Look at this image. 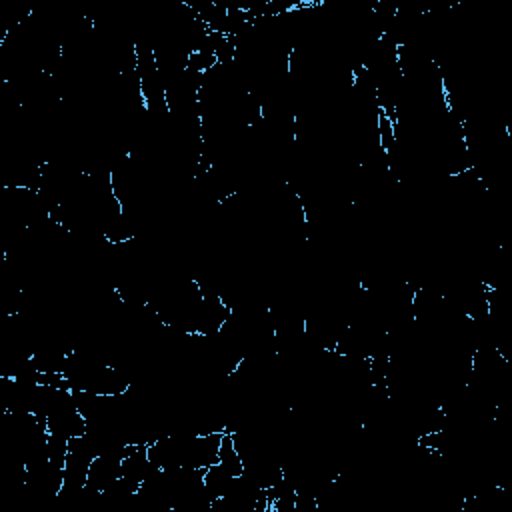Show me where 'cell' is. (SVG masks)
<instances>
[{
  "label": "cell",
  "instance_id": "6da1fadb",
  "mask_svg": "<svg viewBox=\"0 0 512 512\" xmlns=\"http://www.w3.org/2000/svg\"><path fill=\"white\" fill-rule=\"evenodd\" d=\"M222 434L224 432L164 434L146 444L148 458L158 470H170V468L206 470L218 462Z\"/></svg>",
  "mask_w": 512,
  "mask_h": 512
}]
</instances>
